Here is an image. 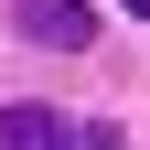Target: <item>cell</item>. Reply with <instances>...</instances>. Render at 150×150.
Returning <instances> with one entry per match:
<instances>
[{
	"mask_svg": "<svg viewBox=\"0 0 150 150\" xmlns=\"http://www.w3.org/2000/svg\"><path fill=\"white\" fill-rule=\"evenodd\" d=\"M129 11H150V0H129Z\"/></svg>",
	"mask_w": 150,
	"mask_h": 150,
	"instance_id": "277c9868",
	"label": "cell"
},
{
	"mask_svg": "<svg viewBox=\"0 0 150 150\" xmlns=\"http://www.w3.org/2000/svg\"><path fill=\"white\" fill-rule=\"evenodd\" d=\"M0 150H75V118H64V107H0Z\"/></svg>",
	"mask_w": 150,
	"mask_h": 150,
	"instance_id": "7a4b0ae2",
	"label": "cell"
},
{
	"mask_svg": "<svg viewBox=\"0 0 150 150\" xmlns=\"http://www.w3.org/2000/svg\"><path fill=\"white\" fill-rule=\"evenodd\" d=\"M75 150H129V139H118V129H75Z\"/></svg>",
	"mask_w": 150,
	"mask_h": 150,
	"instance_id": "3957f363",
	"label": "cell"
},
{
	"mask_svg": "<svg viewBox=\"0 0 150 150\" xmlns=\"http://www.w3.org/2000/svg\"><path fill=\"white\" fill-rule=\"evenodd\" d=\"M11 22H22V43H54V54H86L97 43V11H86V0H11Z\"/></svg>",
	"mask_w": 150,
	"mask_h": 150,
	"instance_id": "6da1fadb",
	"label": "cell"
}]
</instances>
